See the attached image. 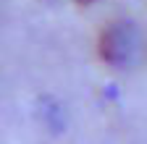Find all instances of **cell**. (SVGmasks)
Segmentation results:
<instances>
[{
    "mask_svg": "<svg viewBox=\"0 0 147 144\" xmlns=\"http://www.w3.org/2000/svg\"><path fill=\"white\" fill-rule=\"evenodd\" d=\"M82 3H89V0H82Z\"/></svg>",
    "mask_w": 147,
    "mask_h": 144,
    "instance_id": "obj_2",
    "label": "cell"
},
{
    "mask_svg": "<svg viewBox=\"0 0 147 144\" xmlns=\"http://www.w3.org/2000/svg\"><path fill=\"white\" fill-rule=\"evenodd\" d=\"M137 29L131 21H116L110 24L105 31H102V40H100V52L108 63L113 66H126L129 60L134 58L137 52Z\"/></svg>",
    "mask_w": 147,
    "mask_h": 144,
    "instance_id": "obj_1",
    "label": "cell"
}]
</instances>
